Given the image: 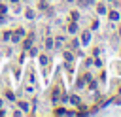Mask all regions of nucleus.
<instances>
[]
</instances>
